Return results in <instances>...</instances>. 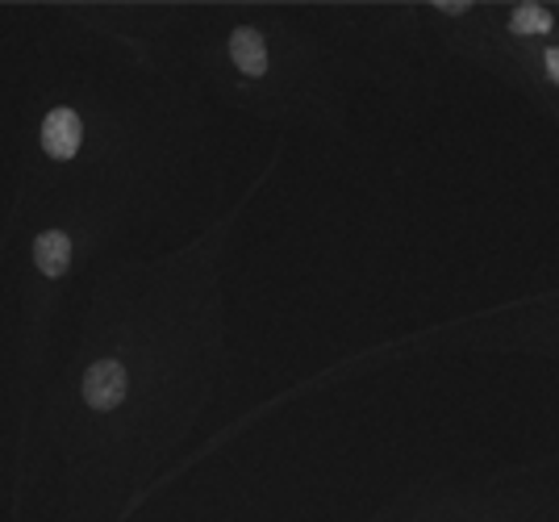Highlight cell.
Returning a JSON list of instances; mask_svg holds the SVG:
<instances>
[{
    "label": "cell",
    "instance_id": "obj_6",
    "mask_svg": "<svg viewBox=\"0 0 559 522\" xmlns=\"http://www.w3.org/2000/svg\"><path fill=\"white\" fill-rule=\"evenodd\" d=\"M547 75H551V84H559V47L547 50Z\"/></svg>",
    "mask_w": 559,
    "mask_h": 522
},
{
    "label": "cell",
    "instance_id": "obj_1",
    "mask_svg": "<svg viewBox=\"0 0 559 522\" xmlns=\"http://www.w3.org/2000/svg\"><path fill=\"white\" fill-rule=\"evenodd\" d=\"M84 402L93 410H114L126 402V368L117 359H100L84 377Z\"/></svg>",
    "mask_w": 559,
    "mask_h": 522
},
{
    "label": "cell",
    "instance_id": "obj_7",
    "mask_svg": "<svg viewBox=\"0 0 559 522\" xmlns=\"http://www.w3.org/2000/svg\"><path fill=\"white\" fill-rule=\"evenodd\" d=\"M439 9H443V13H451V17H460V13H467L464 0H455V4H447V0H439Z\"/></svg>",
    "mask_w": 559,
    "mask_h": 522
},
{
    "label": "cell",
    "instance_id": "obj_2",
    "mask_svg": "<svg viewBox=\"0 0 559 522\" xmlns=\"http://www.w3.org/2000/svg\"><path fill=\"white\" fill-rule=\"evenodd\" d=\"M80 139H84L80 114L75 109H50L47 121H43V146H47L50 159H71L80 151Z\"/></svg>",
    "mask_w": 559,
    "mask_h": 522
},
{
    "label": "cell",
    "instance_id": "obj_3",
    "mask_svg": "<svg viewBox=\"0 0 559 522\" xmlns=\"http://www.w3.org/2000/svg\"><path fill=\"white\" fill-rule=\"evenodd\" d=\"M230 59L234 68L242 75H263L267 72V47H263V34L251 29V25H242V29H234L230 34Z\"/></svg>",
    "mask_w": 559,
    "mask_h": 522
},
{
    "label": "cell",
    "instance_id": "obj_5",
    "mask_svg": "<svg viewBox=\"0 0 559 522\" xmlns=\"http://www.w3.org/2000/svg\"><path fill=\"white\" fill-rule=\"evenodd\" d=\"M510 29L513 34H551V13L538 4H522V9H513Z\"/></svg>",
    "mask_w": 559,
    "mask_h": 522
},
{
    "label": "cell",
    "instance_id": "obj_4",
    "mask_svg": "<svg viewBox=\"0 0 559 522\" xmlns=\"http://www.w3.org/2000/svg\"><path fill=\"white\" fill-rule=\"evenodd\" d=\"M34 263H38V272L43 276H63L71 263V238L63 230H43V235L34 238Z\"/></svg>",
    "mask_w": 559,
    "mask_h": 522
}]
</instances>
